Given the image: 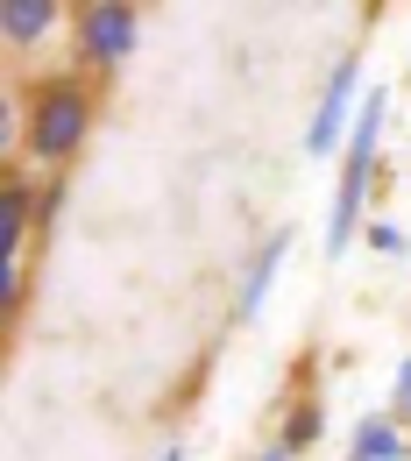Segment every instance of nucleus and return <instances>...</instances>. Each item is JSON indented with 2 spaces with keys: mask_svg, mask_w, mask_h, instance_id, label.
Wrapping results in <instances>:
<instances>
[{
  "mask_svg": "<svg viewBox=\"0 0 411 461\" xmlns=\"http://www.w3.org/2000/svg\"><path fill=\"white\" fill-rule=\"evenodd\" d=\"M376 135H383V93H369L362 114H354L341 192H334V213H326V256H341L354 234H362V199H369V171H376Z\"/></svg>",
  "mask_w": 411,
  "mask_h": 461,
  "instance_id": "f257e3e1",
  "label": "nucleus"
},
{
  "mask_svg": "<svg viewBox=\"0 0 411 461\" xmlns=\"http://www.w3.org/2000/svg\"><path fill=\"white\" fill-rule=\"evenodd\" d=\"M78 135H85V100H78L71 86H50V93L36 100V121H29V149H36V157H71Z\"/></svg>",
  "mask_w": 411,
  "mask_h": 461,
  "instance_id": "f03ea898",
  "label": "nucleus"
},
{
  "mask_svg": "<svg viewBox=\"0 0 411 461\" xmlns=\"http://www.w3.org/2000/svg\"><path fill=\"white\" fill-rule=\"evenodd\" d=\"M348 114H354V64H341V71H334V86H326V100H319V114H312L305 149H312V157H334V142H341V135H354Z\"/></svg>",
  "mask_w": 411,
  "mask_h": 461,
  "instance_id": "7ed1b4c3",
  "label": "nucleus"
},
{
  "mask_svg": "<svg viewBox=\"0 0 411 461\" xmlns=\"http://www.w3.org/2000/svg\"><path fill=\"white\" fill-rule=\"evenodd\" d=\"M85 50L100 64H121L135 50V7H85Z\"/></svg>",
  "mask_w": 411,
  "mask_h": 461,
  "instance_id": "20e7f679",
  "label": "nucleus"
},
{
  "mask_svg": "<svg viewBox=\"0 0 411 461\" xmlns=\"http://www.w3.org/2000/svg\"><path fill=\"white\" fill-rule=\"evenodd\" d=\"M284 249H291V234H277V241H263V256H255V270H248V285H241V320H255L263 312V298H270V285H277V270H284Z\"/></svg>",
  "mask_w": 411,
  "mask_h": 461,
  "instance_id": "39448f33",
  "label": "nucleus"
},
{
  "mask_svg": "<svg viewBox=\"0 0 411 461\" xmlns=\"http://www.w3.org/2000/svg\"><path fill=\"white\" fill-rule=\"evenodd\" d=\"M348 461H405V433L390 426V419H362V433H354V455Z\"/></svg>",
  "mask_w": 411,
  "mask_h": 461,
  "instance_id": "423d86ee",
  "label": "nucleus"
},
{
  "mask_svg": "<svg viewBox=\"0 0 411 461\" xmlns=\"http://www.w3.org/2000/svg\"><path fill=\"white\" fill-rule=\"evenodd\" d=\"M0 22H7V36H14V43H36V36L58 22V7H50V0H7V7H0Z\"/></svg>",
  "mask_w": 411,
  "mask_h": 461,
  "instance_id": "0eeeda50",
  "label": "nucleus"
},
{
  "mask_svg": "<svg viewBox=\"0 0 411 461\" xmlns=\"http://www.w3.org/2000/svg\"><path fill=\"white\" fill-rule=\"evenodd\" d=\"M22 221H29V192L7 185V192H0V263L22 256Z\"/></svg>",
  "mask_w": 411,
  "mask_h": 461,
  "instance_id": "6e6552de",
  "label": "nucleus"
},
{
  "mask_svg": "<svg viewBox=\"0 0 411 461\" xmlns=\"http://www.w3.org/2000/svg\"><path fill=\"white\" fill-rule=\"evenodd\" d=\"M362 234H369V249H376V256H405V234L390 228V221H369Z\"/></svg>",
  "mask_w": 411,
  "mask_h": 461,
  "instance_id": "1a4fd4ad",
  "label": "nucleus"
},
{
  "mask_svg": "<svg viewBox=\"0 0 411 461\" xmlns=\"http://www.w3.org/2000/svg\"><path fill=\"white\" fill-rule=\"evenodd\" d=\"M398 411H411V362L398 369Z\"/></svg>",
  "mask_w": 411,
  "mask_h": 461,
  "instance_id": "9d476101",
  "label": "nucleus"
},
{
  "mask_svg": "<svg viewBox=\"0 0 411 461\" xmlns=\"http://www.w3.org/2000/svg\"><path fill=\"white\" fill-rule=\"evenodd\" d=\"M255 461H291V447H270V455H255Z\"/></svg>",
  "mask_w": 411,
  "mask_h": 461,
  "instance_id": "9b49d317",
  "label": "nucleus"
},
{
  "mask_svg": "<svg viewBox=\"0 0 411 461\" xmlns=\"http://www.w3.org/2000/svg\"><path fill=\"white\" fill-rule=\"evenodd\" d=\"M164 461H184V455H177V447H164Z\"/></svg>",
  "mask_w": 411,
  "mask_h": 461,
  "instance_id": "f8f14e48",
  "label": "nucleus"
}]
</instances>
